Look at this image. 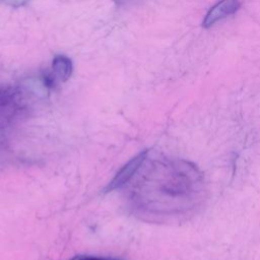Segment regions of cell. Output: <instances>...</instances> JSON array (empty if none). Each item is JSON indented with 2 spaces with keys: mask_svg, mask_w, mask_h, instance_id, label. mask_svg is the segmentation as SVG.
<instances>
[{
  "mask_svg": "<svg viewBox=\"0 0 260 260\" xmlns=\"http://www.w3.org/2000/svg\"><path fill=\"white\" fill-rule=\"evenodd\" d=\"M146 160V159H145ZM135 200L146 216L181 218L192 215L204 197L202 173L192 162L161 157L146 165Z\"/></svg>",
  "mask_w": 260,
  "mask_h": 260,
  "instance_id": "cell-1",
  "label": "cell"
},
{
  "mask_svg": "<svg viewBox=\"0 0 260 260\" xmlns=\"http://www.w3.org/2000/svg\"><path fill=\"white\" fill-rule=\"evenodd\" d=\"M147 156L148 150H143L134 157H132L126 165H124L120 169V171L108 183V185L104 189V192H112L116 189H120L123 186H125L129 181L133 179L134 176H136L137 172L140 170Z\"/></svg>",
  "mask_w": 260,
  "mask_h": 260,
  "instance_id": "cell-2",
  "label": "cell"
},
{
  "mask_svg": "<svg viewBox=\"0 0 260 260\" xmlns=\"http://www.w3.org/2000/svg\"><path fill=\"white\" fill-rule=\"evenodd\" d=\"M240 7V0H219L207 11L202 24L204 27H210L216 22L236 13Z\"/></svg>",
  "mask_w": 260,
  "mask_h": 260,
  "instance_id": "cell-3",
  "label": "cell"
},
{
  "mask_svg": "<svg viewBox=\"0 0 260 260\" xmlns=\"http://www.w3.org/2000/svg\"><path fill=\"white\" fill-rule=\"evenodd\" d=\"M72 71L71 61L65 56H57L53 61L52 73L45 76V83L48 87L54 88L59 83L66 81Z\"/></svg>",
  "mask_w": 260,
  "mask_h": 260,
  "instance_id": "cell-4",
  "label": "cell"
},
{
  "mask_svg": "<svg viewBox=\"0 0 260 260\" xmlns=\"http://www.w3.org/2000/svg\"><path fill=\"white\" fill-rule=\"evenodd\" d=\"M69 260H123L121 258L116 257H108V256H92V255H76Z\"/></svg>",
  "mask_w": 260,
  "mask_h": 260,
  "instance_id": "cell-5",
  "label": "cell"
},
{
  "mask_svg": "<svg viewBox=\"0 0 260 260\" xmlns=\"http://www.w3.org/2000/svg\"><path fill=\"white\" fill-rule=\"evenodd\" d=\"M5 117H6V115H5V114H3V113L1 112V109H0V123L2 122V120H3V119H5Z\"/></svg>",
  "mask_w": 260,
  "mask_h": 260,
  "instance_id": "cell-6",
  "label": "cell"
},
{
  "mask_svg": "<svg viewBox=\"0 0 260 260\" xmlns=\"http://www.w3.org/2000/svg\"><path fill=\"white\" fill-rule=\"evenodd\" d=\"M117 1H119V2H124V1H128V0H117Z\"/></svg>",
  "mask_w": 260,
  "mask_h": 260,
  "instance_id": "cell-7",
  "label": "cell"
}]
</instances>
